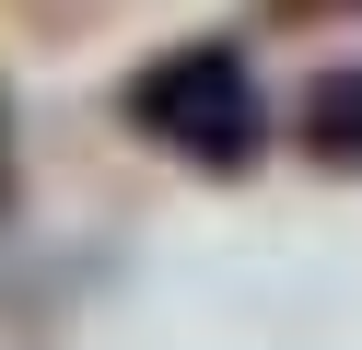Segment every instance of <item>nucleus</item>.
<instances>
[{
    "label": "nucleus",
    "mask_w": 362,
    "mask_h": 350,
    "mask_svg": "<svg viewBox=\"0 0 362 350\" xmlns=\"http://www.w3.org/2000/svg\"><path fill=\"white\" fill-rule=\"evenodd\" d=\"M117 117L152 140L164 163H187V175H257L269 163V93H257V70H245V47L234 35H187V47H164V59H141L117 82Z\"/></svg>",
    "instance_id": "nucleus-1"
},
{
    "label": "nucleus",
    "mask_w": 362,
    "mask_h": 350,
    "mask_svg": "<svg viewBox=\"0 0 362 350\" xmlns=\"http://www.w3.org/2000/svg\"><path fill=\"white\" fill-rule=\"evenodd\" d=\"M292 152L315 175H362V59H327L292 93Z\"/></svg>",
    "instance_id": "nucleus-2"
},
{
    "label": "nucleus",
    "mask_w": 362,
    "mask_h": 350,
    "mask_svg": "<svg viewBox=\"0 0 362 350\" xmlns=\"http://www.w3.org/2000/svg\"><path fill=\"white\" fill-rule=\"evenodd\" d=\"M362 0H269V23H351Z\"/></svg>",
    "instance_id": "nucleus-3"
},
{
    "label": "nucleus",
    "mask_w": 362,
    "mask_h": 350,
    "mask_svg": "<svg viewBox=\"0 0 362 350\" xmlns=\"http://www.w3.org/2000/svg\"><path fill=\"white\" fill-rule=\"evenodd\" d=\"M0 199H12V129H0Z\"/></svg>",
    "instance_id": "nucleus-4"
}]
</instances>
